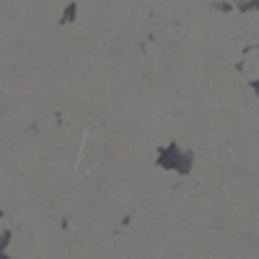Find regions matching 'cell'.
Instances as JSON below:
<instances>
[{
  "mask_svg": "<svg viewBox=\"0 0 259 259\" xmlns=\"http://www.w3.org/2000/svg\"><path fill=\"white\" fill-rule=\"evenodd\" d=\"M6 244H11V233H8V231H3V233H0V259H8V256L3 254Z\"/></svg>",
  "mask_w": 259,
  "mask_h": 259,
  "instance_id": "6da1fadb",
  "label": "cell"
}]
</instances>
